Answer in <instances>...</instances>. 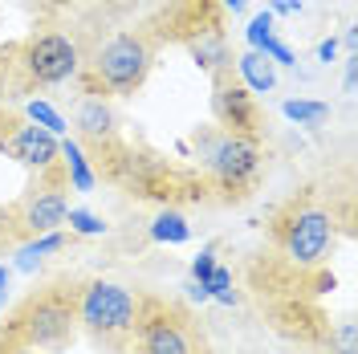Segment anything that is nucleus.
Listing matches in <instances>:
<instances>
[{
	"instance_id": "nucleus-31",
	"label": "nucleus",
	"mask_w": 358,
	"mask_h": 354,
	"mask_svg": "<svg viewBox=\"0 0 358 354\" xmlns=\"http://www.w3.org/2000/svg\"><path fill=\"white\" fill-rule=\"evenodd\" d=\"M57 4H66V0H57Z\"/></svg>"
},
{
	"instance_id": "nucleus-23",
	"label": "nucleus",
	"mask_w": 358,
	"mask_h": 354,
	"mask_svg": "<svg viewBox=\"0 0 358 354\" xmlns=\"http://www.w3.org/2000/svg\"><path fill=\"white\" fill-rule=\"evenodd\" d=\"M338 351H342V354H355V322H346V326L338 330Z\"/></svg>"
},
{
	"instance_id": "nucleus-11",
	"label": "nucleus",
	"mask_w": 358,
	"mask_h": 354,
	"mask_svg": "<svg viewBox=\"0 0 358 354\" xmlns=\"http://www.w3.org/2000/svg\"><path fill=\"white\" fill-rule=\"evenodd\" d=\"M187 49H192V57H196V66H203L212 78L216 73H224L228 69V41H224V33L220 29H212V33H200V37H192L187 41Z\"/></svg>"
},
{
	"instance_id": "nucleus-9",
	"label": "nucleus",
	"mask_w": 358,
	"mask_h": 354,
	"mask_svg": "<svg viewBox=\"0 0 358 354\" xmlns=\"http://www.w3.org/2000/svg\"><path fill=\"white\" fill-rule=\"evenodd\" d=\"M0 151H8L17 163L33 167V171H49L53 163H62V143L49 131H41V127H17V131H8L0 139Z\"/></svg>"
},
{
	"instance_id": "nucleus-8",
	"label": "nucleus",
	"mask_w": 358,
	"mask_h": 354,
	"mask_svg": "<svg viewBox=\"0 0 358 354\" xmlns=\"http://www.w3.org/2000/svg\"><path fill=\"white\" fill-rule=\"evenodd\" d=\"M21 69L29 82L37 86H57L78 73V45L69 41L66 33H41L29 37L21 49Z\"/></svg>"
},
{
	"instance_id": "nucleus-17",
	"label": "nucleus",
	"mask_w": 358,
	"mask_h": 354,
	"mask_svg": "<svg viewBox=\"0 0 358 354\" xmlns=\"http://www.w3.org/2000/svg\"><path fill=\"white\" fill-rule=\"evenodd\" d=\"M285 114H289L293 122L317 127V122H326V118H330V106H326V102H306V98H289V102H285Z\"/></svg>"
},
{
	"instance_id": "nucleus-20",
	"label": "nucleus",
	"mask_w": 358,
	"mask_h": 354,
	"mask_svg": "<svg viewBox=\"0 0 358 354\" xmlns=\"http://www.w3.org/2000/svg\"><path fill=\"white\" fill-rule=\"evenodd\" d=\"M66 224L73 228V232H82V236H102V232H106V224L98 220L94 212H86V208H69Z\"/></svg>"
},
{
	"instance_id": "nucleus-21",
	"label": "nucleus",
	"mask_w": 358,
	"mask_h": 354,
	"mask_svg": "<svg viewBox=\"0 0 358 354\" xmlns=\"http://www.w3.org/2000/svg\"><path fill=\"white\" fill-rule=\"evenodd\" d=\"M265 37H273V13H257V17H252V21H248V45H252V49H261V41H265Z\"/></svg>"
},
{
	"instance_id": "nucleus-14",
	"label": "nucleus",
	"mask_w": 358,
	"mask_h": 354,
	"mask_svg": "<svg viewBox=\"0 0 358 354\" xmlns=\"http://www.w3.org/2000/svg\"><path fill=\"white\" fill-rule=\"evenodd\" d=\"M78 127H82L90 139H106V134H110V111H106V102H102L98 94H86V98L78 102Z\"/></svg>"
},
{
	"instance_id": "nucleus-19",
	"label": "nucleus",
	"mask_w": 358,
	"mask_h": 354,
	"mask_svg": "<svg viewBox=\"0 0 358 354\" xmlns=\"http://www.w3.org/2000/svg\"><path fill=\"white\" fill-rule=\"evenodd\" d=\"M203 289H208V297H216V302H224V306H232L236 302V289H232V273L228 269H212V277L203 281Z\"/></svg>"
},
{
	"instance_id": "nucleus-26",
	"label": "nucleus",
	"mask_w": 358,
	"mask_h": 354,
	"mask_svg": "<svg viewBox=\"0 0 358 354\" xmlns=\"http://www.w3.org/2000/svg\"><path fill=\"white\" fill-rule=\"evenodd\" d=\"M297 8H301L297 0H273V4H268V13H297Z\"/></svg>"
},
{
	"instance_id": "nucleus-30",
	"label": "nucleus",
	"mask_w": 358,
	"mask_h": 354,
	"mask_svg": "<svg viewBox=\"0 0 358 354\" xmlns=\"http://www.w3.org/2000/svg\"><path fill=\"white\" fill-rule=\"evenodd\" d=\"M224 8H232V13H241V8H245V0H220Z\"/></svg>"
},
{
	"instance_id": "nucleus-1",
	"label": "nucleus",
	"mask_w": 358,
	"mask_h": 354,
	"mask_svg": "<svg viewBox=\"0 0 358 354\" xmlns=\"http://www.w3.org/2000/svg\"><path fill=\"white\" fill-rule=\"evenodd\" d=\"M78 297H82V285L73 281H53L29 293L13 310L0 338H13L33 351H66L78 334Z\"/></svg>"
},
{
	"instance_id": "nucleus-16",
	"label": "nucleus",
	"mask_w": 358,
	"mask_h": 354,
	"mask_svg": "<svg viewBox=\"0 0 358 354\" xmlns=\"http://www.w3.org/2000/svg\"><path fill=\"white\" fill-rule=\"evenodd\" d=\"M62 244H66V236H62V232H45V236H37V241L21 253L17 269H21V273H33V269H37V261H41V257H49V253H57Z\"/></svg>"
},
{
	"instance_id": "nucleus-10",
	"label": "nucleus",
	"mask_w": 358,
	"mask_h": 354,
	"mask_svg": "<svg viewBox=\"0 0 358 354\" xmlns=\"http://www.w3.org/2000/svg\"><path fill=\"white\" fill-rule=\"evenodd\" d=\"M69 204L62 196V187H45V192H33L17 204V220H21V232L29 236H45L53 232L57 224H66Z\"/></svg>"
},
{
	"instance_id": "nucleus-5",
	"label": "nucleus",
	"mask_w": 358,
	"mask_h": 354,
	"mask_svg": "<svg viewBox=\"0 0 358 354\" xmlns=\"http://www.w3.org/2000/svg\"><path fill=\"white\" fill-rule=\"evenodd\" d=\"M273 232H277L285 257H289L297 269L322 265L326 253L334 248V216L322 212V208H313V204H297V199H293L289 208L277 216Z\"/></svg>"
},
{
	"instance_id": "nucleus-27",
	"label": "nucleus",
	"mask_w": 358,
	"mask_h": 354,
	"mask_svg": "<svg viewBox=\"0 0 358 354\" xmlns=\"http://www.w3.org/2000/svg\"><path fill=\"white\" fill-rule=\"evenodd\" d=\"M102 4H110L114 13H131V8L138 4V0H102Z\"/></svg>"
},
{
	"instance_id": "nucleus-25",
	"label": "nucleus",
	"mask_w": 358,
	"mask_h": 354,
	"mask_svg": "<svg viewBox=\"0 0 358 354\" xmlns=\"http://www.w3.org/2000/svg\"><path fill=\"white\" fill-rule=\"evenodd\" d=\"M317 57H322V62H334V57H338V41H334V37L317 45Z\"/></svg>"
},
{
	"instance_id": "nucleus-4",
	"label": "nucleus",
	"mask_w": 358,
	"mask_h": 354,
	"mask_svg": "<svg viewBox=\"0 0 358 354\" xmlns=\"http://www.w3.org/2000/svg\"><path fill=\"white\" fill-rule=\"evenodd\" d=\"M143 313V297L114 281H90L78 297V322L102 342H131Z\"/></svg>"
},
{
	"instance_id": "nucleus-28",
	"label": "nucleus",
	"mask_w": 358,
	"mask_h": 354,
	"mask_svg": "<svg viewBox=\"0 0 358 354\" xmlns=\"http://www.w3.org/2000/svg\"><path fill=\"white\" fill-rule=\"evenodd\" d=\"M187 289H192V297H196V302H208V289H203L200 281H192Z\"/></svg>"
},
{
	"instance_id": "nucleus-2",
	"label": "nucleus",
	"mask_w": 358,
	"mask_h": 354,
	"mask_svg": "<svg viewBox=\"0 0 358 354\" xmlns=\"http://www.w3.org/2000/svg\"><path fill=\"white\" fill-rule=\"evenodd\" d=\"M151 57H155V45H151L147 33H122V37L106 41L94 53L86 78H82L86 94H98V98H106V94H134L147 82V73H151Z\"/></svg>"
},
{
	"instance_id": "nucleus-7",
	"label": "nucleus",
	"mask_w": 358,
	"mask_h": 354,
	"mask_svg": "<svg viewBox=\"0 0 358 354\" xmlns=\"http://www.w3.org/2000/svg\"><path fill=\"white\" fill-rule=\"evenodd\" d=\"M212 111H216V122H220L224 134H236V139H248V143L261 139V106H257L252 90H248L232 69L216 73Z\"/></svg>"
},
{
	"instance_id": "nucleus-3",
	"label": "nucleus",
	"mask_w": 358,
	"mask_h": 354,
	"mask_svg": "<svg viewBox=\"0 0 358 354\" xmlns=\"http://www.w3.org/2000/svg\"><path fill=\"white\" fill-rule=\"evenodd\" d=\"M131 342L134 354H208V342L192 322V313L159 297H143V313Z\"/></svg>"
},
{
	"instance_id": "nucleus-29",
	"label": "nucleus",
	"mask_w": 358,
	"mask_h": 354,
	"mask_svg": "<svg viewBox=\"0 0 358 354\" xmlns=\"http://www.w3.org/2000/svg\"><path fill=\"white\" fill-rule=\"evenodd\" d=\"M4 289H8V265H0V302H4Z\"/></svg>"
},
{
	"instance_id": "nucleus-12",
	"label": "nucleus",
	"mask_w": 358,
	"mask_h": 354,
	"mask_svg": "<svg viewBox=\"0 0 358 354\" xmlns=\"http://www.w3.org/2000/svg\"><path fill=\"white\" fill-rule=\"evenodd\" d=\"M236 66H241V82H245L252 94H265V90L277 86V66L268 62L265 53H257V49H248L245 57H236Z\"/></svg>"
},
{
	"instance_id": "nucleus-6",
	"label": "nucleus",
	"mask_w": 358,
	"mask_h": 354,
	"mask_svg": "<svg viewBox=\"0 0 358 354\" xmlns=\"http://www.w3.org/2000/svg\"><path fill=\"white\" fill-rule=\"evenodd\" d=\"M196 143L203 147V163H208V171L216 176L224 192H245L248 183L257 179L261 171V151H257V143H248V139H236V134H208L200 139L196 134Z\"/></svg>"
},
{
	"instance_id": "nucleus-15",
	"label": "nucleus",
	"mask_w": 358,
	"mask_h": 354,
	"mask_svg": "<svg viewBox=\"0 0 358 354\" xmlns=\"http://www.w3.org/2000/svg\"><path fill=\"white\" fill-rule=\"evenodd\" d=\"M151 236L163 241V244H183L192 236V228H187V220H183L179 212H159L155 224H151Z\"/></svg>"
},
{
	"instance_id": "nucleus-22",
	"label": "nucleus",
	"mask_w": 358,
	"mask_h": 354,
	"mask_svg": "<svg viewBox=\"0 0 358 354\" xmlns=\"http://www.w3.org/2000/svg\"><path fill=\"white\" fill-rule=\"evenodd\" d=\"M212 269H216V257H212V248H203L200 257H196V261H192V281H208V277H212Z\"/></svg>"
},
{
	"instance_id": "nucleus-13",
	"label": "nucleus",
	"mask_w": 358,
	"mask_h": 354,
	"mask_svg": "<svg viewBox=\"0 0 358 354\" xmlns=\"http://www.w3.org/2000/svg\"><path fill=\"white\" fill-rule=\"evenodd\" d=\"M62 167H66V179L73 183V192H94V167L73 139L62 143Z\"/></svg>"
},
{
	"instance_id": "nucleus-24",
	"label": "nucleus",
	"mask_w": 358,
	"mask_h": 354,
	"mask_svg": "<svg viewBox=\"0 0 358 354\" xmlns=\"http://www.w3.org/2000/svg\"><path fill=\"white\" fill-rule=\"evenodd\" d=\"M0 354H37L33 346H21V342H13V338H0Z\"/></svg>"
},
{
	"instance_id": "nucleus-18",
	"label": "nucleus",
	"mask_w": 358,
	"mask_h": 354,
	"mask_svg": "<svg viewBox=\"0 0 358 354\" xmlns=\"http://www.w3.org/2000/svg\"><path fill=\"white\" fill-rule=\"evenodd\" d=\"M29 118H33V127H41V131H49L53 139L69 131V122H66V118H62L57 111H53L49 102H29Z\"/></svg>"
}]
</instances>
